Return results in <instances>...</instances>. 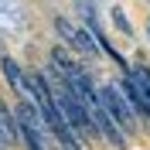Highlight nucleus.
I'll use <instances>...</instances> for the list:
<instances>
[{
	"label": "nucleus",
	"instance_id": "1",
	"mask_svg": "<svg viewBox=\"0 0 150 150\" xmlns=\"http://www.w3.org/2000/svg\"><path fill=\"white\" fill-rule=\"evenodd\" d=\"M99 99H103L106 112L120 123V130H133V109H130V103H126L123 89H116V85H99Z\"/></svg>",
	"mask_w": 150,
	"mask_h": 150
},
{
	"label": "nucleus",
	"instance_id": "2",
	"mask_svg": "<svg viewBox=\"0 0 150 150\" xmlns=\"http://www.w3.org/2000/svg\"><path fill=\"white\" fill-rule=\"evenodd\" d=\"M55 31H58L62 38H65V45H68V48H75L79 55H89V58H92L96 51H99V41L92 38V31H89V28H85V31L72 28V21H65L62 14L55 17Z\"/></svg>",
	"mask_w": 150,
	"mask_h": 150
},
{
	"label": "nucleus",
	"instance_id": "3",
	"mask_svg": "<svg viewBox=\"0 0 150 150\" xmlns=\"http://www.w3.org/2000/svg\"><path fill=\"white\" fill-rule=\"evenodd\" d=\"M14 140H21L17 112H10L7 103H0V143H14Z\"/></svg>",
	"mask_w": 150,
	"mask_h": 150
},
{
	"label": "nucleus",
	"instance_id": "4",
	"mask_svg": "<svg viewBox=\"0 0 150 150\" xmlns=\"http://www.w3.org/2000/svg\"><path fill=\"white\" fill-rule=\"evenodd\" d=\"M130 79L137 82V89H140V96H143V116L150 120V72L140 65V68H133V72H130Z\"/></svg>",
	"mask_w": 150,
	"mask_h": 150
},
{
	"label": "nucleus",
	"instance_id": "5",
	"mask_svg": "<svg viewBox=\"0 0 150 150\" xmlns=\"http://www.w3.org/2000/svg\"><path fill=\"white\" fill-rule=\"evenodd\" d=\"M112 21L120 24V31H123V34H133V28H130V21L123 17V10H120V7H112Z\"/></svg>",
	"mask_w": 150,
	"mask_h": 150
},
{
	"label": "nucleus",
	"instance_id": "6",
	"mask_svg": "<svg viewBox=\"0 0 150 150\" xmlns=\"http://www.w3.org/2000/svg\"><path fill=\"white\" fill-rule=\"evenodd\" d=\"M147 31H150V24H147Z\"/></svg>",
	"mask_w": 150,
	"mask_h": 150
}]
</instances>
